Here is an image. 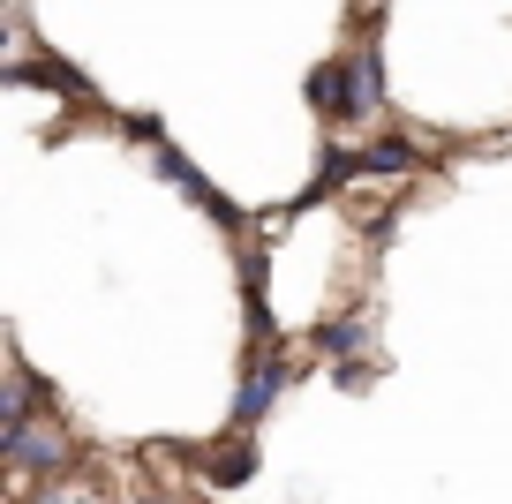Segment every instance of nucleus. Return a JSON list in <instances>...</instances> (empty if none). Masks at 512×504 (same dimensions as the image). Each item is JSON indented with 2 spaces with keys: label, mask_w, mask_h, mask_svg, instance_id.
<instances>
[{
  "label": "nucleus",
  "mask_w": 512,
  "mask_h": 504,
  "mask_svg": "<svg viewBox=\"0 0 512 504\" xmlns=\"http://www.w3.org/2000/svg\"><path fill=\"white\" fill-rule=\"evenodd\" d=\"M0 459H8L16 482H38V474L76 467V444H68L61 422H16V429H0Z\"/></svg>",
  "instance_id": "nucleus-1"
},
{
  "label": "nucleus",
  "mask_w": 512,
  "mask_h": 504,
  "mask_svg": "<svg viewBox=\"0 0 512 504\" xmlns=\"http://www.w3.org/2000/svg\"><path fill=\"white\" fill-rule=\"evenodd\" d=\"M272 399H279V369H256L249 392H241V422H256V414L272 407Z\"/></svg>",
  "instance_id": "nucleus-3"
},
{
  "label": "nucleus",
  "mask_w": 512,
  "mask_h": 504,
  "mask_svg": "<svg viewBox=\"0 0 512 504\" xmlns=\"http://www.w3.org/2000/svg\"><path fill=\"white\" fill-rule=\"evenodd\" d=\"M38 504H106V497H98V489H46Z\"/></svg>",
  "instance_id": "nucleus-4"
},
{
  "label": "nucleus",
  "mask_w": 512,
  "mask_h": 504,
  "mask_svg": "<svg viewBox=\"0 0 512 504\" xmlns=\"http://www.w3.org/2000/svg\"><path fill=\"white\" fill-rule=\"evenodd\" d=\"M309 98H317L332 121H369V113H377V61H369V53H347V61L317 68V76H309Z\"/></svg>",
  "instance_id": "nucleus-2"
}]
</instances>
